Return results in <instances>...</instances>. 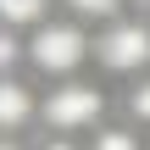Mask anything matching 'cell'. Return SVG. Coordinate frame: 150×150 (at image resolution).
Returning <instances> with one entry per match:
<instances>
[{
	"label": "cell",
	"instance_id": "cell-1",
	"mask_svg": "<svg viewBox=\"0 0 150 150\" xmlns=\"http://www.w3.org/2000/svg\"><path fill=\"white\" fill-rule=\"evenodd\" d=\"M95 61L117 78H139L150 72V28L145 22H128V17H111L95 39Z\"/></svg>",
	"mask_w": 150,
	"mask_h": 150
},
{
	"label": "cell",
	"instance_id": "cell-2",
	"mask_svg": "<svg viewBox=\"0 0 150 150\" xmlns=\"http://www.w3.org/2000/svg\"><path fill=\"white\" fill-rule=\"evenodd\" d=\"M83 56H89V39H83V28H72V22H39L33 39H28V61H33L45 78H72V72L83 67Z\"/></svg>",
	"mask_w": 150,
	"mask_h": 150
},
{
	"label": "cell",
	"instance_id": "cell-3",
	"mask_svg": "<svg viewBox=\"0 0 150 150\" xmlns=\"http://www.w3.org/2000/svg\"><path fill=\"white\" fill-rule=\"evenodd\" d=\"M39 117H45L56 134H78V128H95V122L106 117V95H100L95 83H61V89L45 95Z\"/></svg>",
	"mask_w": 150,
	"mask_h": 150
},
{
	"label": "cell",
	"instance_id": "cell-4",
	"mask_svg": "<svg viewBox=\"0 0 150 150\" xmlns=\"http://www.w3.org/2000/svg\"><path fill=\"white\" fill-rule=\"evenodd\" d=\"M28 117H33V95L17 78H0V134H17Z\"/></svg>",
	"mask_w": 150,
	"mask_h": 150
},
{
	"label": "cell",
	"instance_id": "cell-5",
	"mask_svg": "<svg viewBox=\"0 0 150 150\" xmlns=\"http://www.w3.org/2000/svg\"><path fill=\"white\" fill-rule=\"evenodd\" d=\"M50 0H0V22L6 28H39Z\"/></svg>",
	"mask_w": 150,
	"mask_h": 150
},
{
	"label": "cell",
	"instance_id": "cell-6",
	"mask_svg": "<svg viewBox=\"0 0 150 150\" xmlns=\"http://www.w3.org/2000/svg\"><path fill=\"white\" fill-rule=\"evenodd\" d=\"M128 122L150 128V72H139V78L128 83Z\"/></svg>",
	"mask_w": 150,
	"mask_h": 150
},
{
	"label": "cell",
	"instance_id": "cell-7",
	"mask_svg": "<svg viewBox=\"0 0 150 150\" xmlns=\"http://www.w3.org/2000/svg\"><path fill=\"white\" fill-rule=\"evenodd\" d=\"M95 150H145L134 128H100L95 134Z\"/></svg>",
	"mask_w": 150,
	"mask_h": 150
},
{
	"label": "cell",
	"instance_id": "cell-8",
	"mask_svg": "<svg viewBox=\"0 0 150 150\" xmlns=\"http://www.w3.org/2000/svg\"><path fill=\"white\" fill-rule=\"evenodd\" d=\"M22 56H28V45H22L11 28H0V78H11V67H17Z\"/></svg>",
	"mask_w": 150,
	"mask_h": 150
},
{
	"label": "cell",
	"instance_id": "cell-9",
	"mask_svg": "<svg viewBox=\"0 0 150 150\" xmlns=\"http://www.w3.org/2000/svg\"><path fill=\"white\" fill-rule=\"evenodd\" d=\"M67 6H72L78 17H106V22L122 11V0H67Z\"/></svg>",
	"mask_w": 150,
	"mask_h": 150
},
{
	"label": "cell",
	"instance_id": "cell-10",
	"mask_svg": "<svg viewBox=\"0 0 150 150\" xmlns=\"http://www.w3.org/2000/svg\"><path fill=\"white\" fill-rule=\"evenodd\" d=\"M45 150H78V145H72V139H50Z\"/></svg>",
	"mask_w": 150,
	"mask_h": 150
},
{
	"label": "cell",
	"instance_id": "cell-11",
	"mask_svg": "<svg viewBox=\"0 0 150 150\" xmlns=\"http://www.w3.org/2000/svg\"><path fill=\"white\" fill-rule=\"evenodd\" d=\"M0 150H17V145H11V139H0Z\"/></svg>",
	"mask_w": 150,
	"mask_h": 150
},
{
	"label": "cell",
	"instance_id": "cell-12",
	"mask_svg": "<svg viewBox=\"0 0 150 150\" xmlns=\"http://www.w3.org/2000/svg\"><path fill=\"white\" fill-rule=\"evenodd\" d=\"M145 150H150V145H145Z\"/></svg>",
	"mask_w": 150,
	"mask_h": 150
}]
</instances>
